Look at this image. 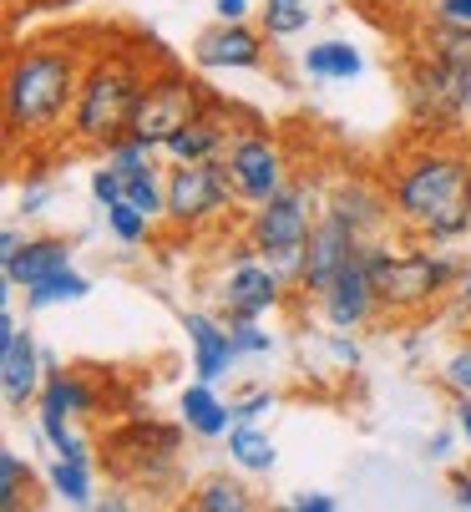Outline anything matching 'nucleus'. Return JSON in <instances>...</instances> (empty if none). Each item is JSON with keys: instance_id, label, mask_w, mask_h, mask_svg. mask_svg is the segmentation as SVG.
Here are the masks:
<instances>
[{"instance_id": "nucleus-39", "label": "nucleus", "mask_w": 471, "mask_h": 512, "mask_svg": "<svg viewBox=\"0 0 471 512\" xmlns=\"http://www.w3.org/2000/svg\"><path fill=\"white\" fill-rule=\"evenodd\" d=\"M284 507H289V512H335L340 502H335L330 492H294Z\"/></svg>"}, {"instance_id": "nucleus-4", "label": "nucleus", "mask_w": 471, "mask_h": 512, "mask_svg": "<svg viewBox=\"0 0 471 512\" xmlns=\"http://www.w3.org/2000/svg\"><path fill=\"white\" fill-rule=\"evenodd\" d=\"M365 264H370V284L380 295V315L390 320H416L426 310H436L446 295L461 289V274L466 264L456 254H441L436 244H390L385 234L380 239H365Z\"/></svg>"}, {"instance_id": "nucleus-19", "label": "nucleus", "mask_w": 471, "mask_h": 512, "mask_svg": "<svg viewBox=\"0 0 471 512\" xmlns=\"http://www.w3.org/2000/svg\"><path fill=\"white\" fill-rule=\"evenodd\" d=\"M36 411L66 416V421H87L102 411V386L87 371H61L56 355H46V386L36 396Z\"/></svg>"}, {"instance_id": "nucleus-31", "label": "nucleus", "mask_w": 471, "mask_h": 512, "mask_svg": "<svg viewBox=\"0 0 471 512\" xmlns=\"http://www.w3.org/2000/svg\"><path fill=\"white\" fill-rule=\"evenodd\" d=\"M421 56L446 61V66H471V31H461V26H436V21H431Z\"/></svg>"}, {"instance_id": "nucleus-9", "label": "nucleus", "mask_w": 471, "mask_h": 512, "mask_svg": "<svg viewBox=\"0 0 471 512\" xmlns=\"http://www.w3.org/2000/svg\"><path fill=\"white\" fill-rule=\"evenodd\" d=\"M406 107L421 132H451L461 117H471V66H446L421 56L406 77Z\"/></svg>"}, {"instance_id": "nucleus-43", "label": "nucleus", "mask_w": 471, "mask_h": 512, "mask_svg": "<svg viewBox=\"0 0 471 512\" xmlns=\"http://www.w3.org/2000/svg\"><path fill=\"white\" fill-rule=\"evenodd\" d=\"M21 244H26V234H21V229H6V234H0V264L16 259V254H21Z\"/></svg>"}, {"instance_id": "nucleus-48", "label": "nucleus", "mask_w": 471, "mask_h": 512, "mask_svg": "<svg viewBox=\"0 0 471 512\" xmlns=\"http://www.w3.org/2000/svg\"><path fill=\"white\" fill-rule=\"evenodd\" d=\"M365 6H406V0H365Z\"/></svg>"}, {"instance_id": "nucleus-38", "label": "nucleus", "mask_w": 471, "mask_h": 512, "mask_svg": "<svg viewBox=\"0 0 471 512\" xmlns=\"http://www.w3.org/2000/svg\"><path fill=\"white\" fill-rule=\"evenodd\" d=\"M345 335H350V330H335V335H325V350H330V355L345 365V371H355V365H360V345H355V340H345Z\"/></svg>"}, {"instance_id": "nucleus-6", "label": "nucleus", "mask_w": 471, "mask_h": 512, "mask_svg": "<svg viewBox=\"0 0 471 512\" xmlns=\"http://www.w3.org/2000/svg\"><path fill=\"white\" fill-rule=\"evenodd\" d=\"M183 421L168 426V421H152V416H127L117 431H107V467L132 482V487H152L163 492L178 482V447H183Z\"/></svg>"}, {"instance_id": "nucleus-21", "label": "nucleus", "mask_w": 471, "mask_h": 512, "mask_svg": "<svg viewBox=\"0 0 471 512\" xmlns=\"http://www.w3.org/2000/svg\"><path fill=\"white\" fill-rule=\"evenodd\" d=\"M66 264H71V239L36 234V239H26V244H21V254H16V259L0 264V274H6L16 289H31L36 279H46V274H56V269H66Z\"/></svg>"}, {"instance_id": "nucleus-11", "label": "nucleus", "mask_w": 471, "mask_h": 512, "mask_svg": "<svg viewBox=\"0 0 471 512\" xmlns=\"http://www.w3.org/2000/svg\"><path fill=\"white\" fill-rule=\"evenodd\" d=\"M284 289H289V279L264 254H254V244L244 239V249L233 254V264L218 279V305H223V315H254V320H264L269 310L284 305Z\"/></svg>"}, {"instance_id": "nucleus-2", "label": "nucleus", "mask_w": 471, "mask_h": 512, "mask_svg": "<svg viewBox=\"0 0 471 512\" xmlns=\"http://www.w3.org/2000/svg\"><path fill=\"white\" fill-rule=\"evenodd\" d=\"M87 36H36L21 41L6 56V87H0V112H6L11 142H41L51 132H66L76 92L87 77Z\"/></svg>"}, {"instance_id": "nucleus-40", "label": "nucleus", "mask_w": 471, "mask_h": 512, "mask_svg": "<svg viewBox=\"0 0 471 512\" xmlns=\"http://www.w3.org/2000/svg\"><path fill=\"white\" fill-rule=\"evenodd\" d=\"M46 198H51V188H46L41 178H31V183L21 188V213H26V218H36V213L46 208Z\"/></svg>"}, {"instance_id": "nucleus-41", "label": "nucleus", "mask_w": 471, "mask_h": 512, "mask_svg": "<svg viewBox=\"0 0 471 512\" xmlns=\"http://www.w3.org/2000/svg\"><path fill=\"white\" fill-rule=\"evenodd\" d=\"M249 11H254V0H213L218 21H249Z\"/></svg>"}, {"instance_id": "nucleus-27", "label": "nucleus", "mask_w": 471, "mask_h": 512, "mask_svg": "<svg viewBox=\"0 0 471 512\" xmlns=\"http://www.w3.org/2000/svg\"><path fill=\"white\" fill-rule=\"evenodd\" d=\"M36 502V472L26 467V457L21 452H0V507L6 512H21V507H31Z\"/></svg>"}, {"instance_id": "nucleus-14", "label": "nucleus", "mask_w": 471, "mask_h": 512, "mask_svg": "<svg viewBox=\"0 0 471 512\" xmlns=\"http://www.w3.org/2000/svg\"><path fill=\"white\" fill-rule=\"evenodd\" d=\"M314 305H320V315H325V325H330V330H350V335H355V330H365V325L380 315V295H375V284H370L365 249L340 269V279H335V284H330Z\"/></svg>"}, {"instance_id": "nucleus-18", "label": "nucleus", "mask_w": 471, "mask_h": 512, "mask_svg": "<svg viewBox=\"0 0 471 512\" xmlns=\"http://www.w3.org/2000/svg\"><path fill=\"white\" fill-rule=\"evenodd\" d=\"M233 132H239L233 112L213 102L203 117H193L183 132H173V137L163 142V158H168V163H213V158H223V153H228Z\"/></svg>"}, {"instance_id": "nucleus-20", "label": "nucleus", "mask_w": 471, "mask_h": 512, "mask_svg": "<svg viewBox=\"0 0 471 512\" xmlns=\"http://www.w3.org/2000/svg\"><path fill=\"white\" fill-rule=\"evenodd\" d=\"M178 421L193 436H203V442H218V436L233 431V401H223L213 381H193L178 396Z\"/></svg>"}, {"instance_id": "nucleus-5", "label": "nucleus", "mask_w": 471, "mask_h": 512, "mask_svg": "<svg viewBox=\"0 0 471 512\" xmlns=\"http://www.w3.org/2000/svg\"><path fill=\"white\" fill-rule=\"evenodd\" d=\"M325 213V198L314 193L309 183H284L274 198L254 203L244 213V239L254 244V254H264L289 284H299V264H304V249H309V234Z\"/></svg>"}, {"instance_id": "nucleus-13", "label": "nucleus", "mask_w": 471, "mask_h": 512, "mask_svg": "<svg viewBox=\"0 0 471 512\" xmlns=\"http://www.w3.org/2000/svg\"><path fill=\"white\" fill-rule=\"evenodd\" d=\"M360 249H365V239L345 224V218H335L325 208L320 224H314V234H309V249H304V264H299V284L294 289H299V295H309V300H320Z\"/></svg>"}, {"instance_id": "nucleus-24", "label": "nucleus", "mask_w": 471, "mask_h": 512, "mask_svg": "<svg viewBox=\"0 0 471 512\" xmlns=\"http://www.w3.org/2000/svg\"><path fill=\"white\" fill-rule=\"evenodd\" d=\"M46 482L66 507H92L97 502L92 497V457H51Z\"/></svg>"}, {"instance_id": "nucleus-23", "label": "nucleus", "mask_w": 471, "mask_h": 512, "mask_svg": "<svg viewBox=\"0 0 471 512\" xmlns=\"http://www.w3.org/2000/svg\"><path fill=\"white\" fill-rule=\"evenodd\" d=\"M228 462L239 467V472L264 477V472H274L279 447H274V436L259 431V426H233V431H228Z\"/></svg>"}, {"instance_id": "nucleus-36", "label": "nucleus", "mask_w": 471, "mask_h": 512, "mask_svg": "<svg viewBox=\"0 0 471 512\" xmlns=\"http://www.w3.org/2000/svg\"><path fill=\"white\" fill-rule=\"evenodd\" d=\"M274 406H279V391H249V396L233 401V426H254V421L269 416Z\"/></svg>"}, {"instance_id": "nucleus-44", "label": "nucleus", "mask_w": 471, "mask_h": 512, "mask_svg": "<svg viewBox=\"0 0 471 512\" xmlns=\"http://www.w3.org/2000/svg\"><path fill=\"white\" fill-rule=\"evenodd\" d=\"M451 502L456 507H471V472H456L451 477Z\"/></svg>"}, {"instance_id": "nucleus-46", "label": "nucleus", "mask_w": 471, "mask_h": 512, "mask_svg": "<svg viewBox=\"0 0 471 512\" xmlns=\"http://www.w3.org/2000/svg\"><path fill=\"white\" fill-rule=\"evenodd\" d=\"M456 305L471 310V259H466V274H461V289H456Z\"/></svg>"}, {"instance_id": "nucleus-42", "label": "nucleus", "mask_w": 471, "mask_h": 512, "mask_svg": "<svg viewBox=\"0 0 471 512\" xmlns=\"http://www.w3.org/2000/svg\"><path fill=\"white\" fill-rule=\"evenodd\" d=\"M451 416H456V436H461V442L471 447V396H456Z\"/></svg>"}, {"instance_id": "nucleus-16", "label": "nucleus", "mask_w": 471, "mask_h": 512, "mask_svg": "<svg viewBox=\"0 0 471 512\" xmlns=\"http://www.w3.org/2000/svg\"><path fill=\"white\" fill-rule=\"evenodd\" d=\"M325 208L335 218H345V224L360 234V239H380L390 224H396V208H390V193L385 183H365V178H350V183H335Z\"/></svg>"}, {"instance_id": "nucleus-26", "label": "nucleus", "mask_w": 471, "mask_h": 512, "mask_svg": "<svg viewBox=\"0 0 471 512\" xmlns=\"http://www.w3.org/2000/svg\"><path fill=\"white\" fill-rule=\"evenodd\" d=\"M188 507L193 512H249L254 497H249L244 482H233V477H208V482H198L188 492Z\"/></svg>"}, {"instance_id": "nucleus-47", "label": "nucleus", "mask_w": 471, "mask_h": 512, "mask_svg": "<svg viewBox=\"0 0 471 512\" xmlns=\"http://www.w3.org/2000/svg\"><path fill=\"white\" fill-rule=\"evenodd\" d=\"M102 507H112V512H127V507H132V502H127V497H122V492H112V497H102Z\"/></svg>"}, {"instance_id": "nucleus-22", "label": "nucleus", "mask_w": 471, "mask_h": 512, "mask_svg": "<svg viewBox=\"0 0 471 512\" xmlns=\"http://www.w3.org/2000/svg\"><path fill=\"white\" fill-rule=\"evenodd\" d=\"M299 66H304V77H314V82H355L365 71V56H360L355 41H314L299 56Z\"/></svg>"}, {"instance_id": "nucleus-35", "label": "nucleus", "mask_w": 471, "mask_h": 512, "mask_svg": "<svg viewBox=\"0 0 471 512\" xmlns=\"http://www.w3.org/2000/svg\"><path fill=\"white\" fill-rule=\"evenodd\" d=\"M92 198H97L102 208H112V203H122V198H127V178H122L107 158L92 168Z\"/></svg>"}, {"instance_id": "nucleus-37", "label": "nucleus", "mask_w": 471, "mask_h": 512, "mask_svg": "<svg viewBox=\"0 0 471 512\" xmlns=\"http://www.w3.org/2000/svg\"><path fill=\"white\" fill-rule=\"evenodd\" d=\"M431 21H436V26H461V31H471V0H431Z\"/></svg>"}, {"instance_id": "nucleus-25", "label": "nucleus", "mask_w": 471, "mask_h": 512, "mask_svg": "<svg viewBox=\"0 0 471 512\" xmlns=\"http://www.w3.org/2000/svg\"><path fill=\"white\" fill-rule=\"evenodd\" d=\"M87 274H76L71 264L66 269H56V274H46V279H36L31 289H26V315H36V310H51V305H76L87 295Z\"/></svg>"}, {"instance_id": "nucleus-28", "label": "nucleus", "mask_w": 471, "mask_h": 512, "mask_svg": "<svg viewBox=\"0 0 471 512\" xmlns=\"http://www.w3.org/2000/svg\"><path fill=\"white\" fill-rule=\"evenodd\" d=\"M127 198L152 218V224H157V218H168V168L163 163H147L142 173H132L127 178Z\"/></svg>"}, {"instance_id": "nucleus-10", "label": "nucleus", "mask_w": 471, "mask_h": 512, "mask_svg": "<svg viewBox=\"0 0 471 512\" xmlns=\"http://www.w3.org/2000/svg\"><path fill=\"white\" fill-rule=\"evenodd\" d=\"M223 163H228L233 193H239L244 208L274 198V193L289 183V153H284V142H279L269 127H259V122H244L239 132H233Z\"/></svg>"}, {"instance_id": "nucleus-3", "label": "nucleus", "mask_w": 471, "mask_h": 512, "mask_svg": "<svg viewBox=\"0 0 471 512\" xmlns=\"http://www.w3.org/2000/svg\"><path fill=\"white\" fill-rule=\"evenodd\" d=\"M152 66H157V56H147L137 46H102V51H92L82 92H76V107H71V122H66L71 148L107 153L112 142L127 137L137 97H142V87L152 77Z\"/></svg>"}, {"instance_id": "nucleus-33", "label": "nucleus", "mask_w": 471, "mask_h": 512, "mask_svg": "<svg viewBox=\"0 0 471 512\" xmlns=\"http://www.w3.org/2000/svg\"><path fill=\"white\" fill-rule=\"evenodd\" d=\"M228 330H233V345H239V355H274V335L254 320V315H223Z\"/></svg>"}, {"instance_id": "nucleus-12", "label": "nucleus", "mask_w": 471, "mask_h": 512, "mask_svg": "<svg viewBox=\"0 0 471 512\" xmlns=\"http://www.w3.org/2000/svg\"><path fill=\"white\" fill-rule=\"evenodd\" d=\"M41 386H46V355L36 335L16 320L11 305H0V391H6V406L11 411L36 406Z\"/></svg>"}, {"instance_id": "nucleus-17", "label": "nucleus", "mask_w": 471, "mask_h": 512, "mask_svg": "<svg viewBox=\"0 0 471 512\" xmlns=\"http://www.w3.org/2000/svg\"><path fill=\"white\" fill-rule=\"evenodd\" d=\"M183 335H188V345H193V376H198V381H213V386H218L223 376H233V365L244 360L239 345H233L228 320H218V315L188 310V315H183Z\"/></svg>"}, {"instance_id": "nucleus-15", "label": "nucleus", "mask_w": 471, "mask_h": 512, "mask_svg": "<svg viewBox=\"0 0 471 512\" xmlns=\"http://www.w3.org/2000/svg\"><path fill=\"white\" fill-rule=\"evenodd\" d=\"M264 46H269V36L254 31L249 21H218L193 41V66L198 71H259Z\"/></svg>"}, {"instance_id": "nucleus-30", "label": "nucleus", "mask_w": 471, "mask_h": 512, "mask_svg": "<svg viewBox=\"0 0 471 512\" xmlns=\"http://www.w3.org/2000/svg\"><path fill=\"white\" fill-rule=\"evenodd\" d=\"M36 431H41V442H46L56 457H92V447L82 442V431H76V421H66V416L36 411Z\"/></svg>"}, {"instance_id": "nucleus-7", "label": "nucleus", "mask_w": 471, "mask_h": 512, "mask_svg": "<svg viewBox=\"0 0 471 512\" xmlns=\"http://www.w3.org/2000/svg\"><path fill=\"white\" fill-rule=\"evenodd\" d=\"M208 107H213L208 87H203L198 77H188L178 61L157 56L152 77H147V87H142V97H137V112H132L127 137L147 142L152 153H163V142H168L173 132H183L193 117H203Z\"/></svg>"}, {"instance_id": "nucleus-8", "label": "nucleus", "mask_w": 471, "mask_h": 512, "mask_svg": "<svg viewBox=\"0 0 471 512\" xmlns=\"http://www.w3.org/2000/svg\"><path fill=\"white\" fill-rule=\"evenodd\" d=\"M239 208L228 163H168V224L178 234H203Z\"/></svg>"}, {"instance_id": "nucleus-45", "label": "nucleus", "mask_w": 471, "mask_h": 512, "mask_svg": "<svg viewBox=\"0 0 471 512\" xmlns=\"http://www.w3.org/2000/svg\"><path fill=\"white\" fill-rule=\"evenodd\" d=\"M446 452H451V431H436L431 442H426V457H431V462H441Z\"/></svg>"}, {"instance_id": "nucleus-29", "label": "nucleus", "mask_w": 471, "mask_h": 512, "mask_svg": "<svg viewBox=\"0 0 471 512\" xmlns=\"http://www.w3.org/2000/svg\"><path fill=\"white\" fill-rule=\"evenodd\" d=\"M309 0H264V11H259V31L269 41H289L299 31H309Z\"/></svg>"}, {"instance_id": "nucleus-1", "label": "nucleus", "mask_w": 471, "mask_h": 512, "mask_svg": "<svg viewBox=\"0 0 471 512\" xmlns=\"http://www.w3.org/2000/svg\"><path fill=\"white\" fill-rule=\"evenodd\" d=\"M380 183L406 239L446 249L471 234V148H461V142L426 132L421 142L390 158Z\"/></svg>"}, {"instance_id": "nucleus-34", "label": "nucleus", "mask_w": 471, "mask_h": 512, "mask_svg": "<svg viewBox=\"0 0 471 512\" xmlns=\"http://www.w3.org/2000/svg\"><path fill=\"white\" fill-rule=\"evenodd\" d=\"M441 386H446L451 396H471V340L456 345V350L446 355V365H441Z\"/></svg>"}, {"instance_id": "nucleus-32", "label": "nucleus", "mask_w": 471, "mask_h": 512, "mask_svg": "<svg viewBox=\"0 0 471 512\" xmlns=\"http://www.w3.org/2000/svg\"><path fill=\"white\" fill-rule=\"evenodd\" d=\"M107 229H112V239H117V244H127V249H132V244L152 239V218H147L132 198H122V203H112V208H107Z\"/></svg>"}]
</instances>
